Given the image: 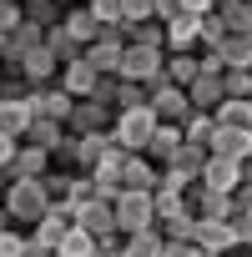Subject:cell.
Masks as SVG:
<instances>
[{
    "label": "cell",
    "instance_id": "cell-1",
    "mask_svg": "<svg viewBox=\"0 0 252 257\" xmlns=\"http://www.w3.org/2000/svg\"><path fill=\"white\" fill-rule=\"evenodd\" d=\"M51 212H56V202H51L46 177H41V182H6V222H16V227H41Z\"/></svg>",
    "mask_w": 252,
    "mask_h": 257
},
{
    "label": "cell",
    "instance_id": "cell-2",
    "mask_svg": "<svg viewBox=\"0 0 252 257\" xmlns=\"http://www.w3.org/2000/svg\"><path fill=\"white\" fill-rule=\"evenodd\" d=\"M157 111L152 106H137V111H121L116 116V126H111V137H116V147L121 152H132V157H147V147H152V137H157Z\"/></svg>",
    "mask_w": 252,
    "mask_h": 257
},
{
    "label": "cell",
    "instance_id": "cell-3",
    "mask_svg": "<svg viewBox=\"0 0 252 257\" xmlns=\"http://www.w3.org/2000/svg\"><path fill=\"white\" fill-rule=\"evenodd\" d=\"M116 227H121L126 237L162 227V217H157V192H121V202H116Z\"/></svg>",
    "mask_w": 252,
    "mask_h": 257
},
{
    "label": "cell",
    "instance_id": "cell-4",
    "mask_svg": "<svg viewBox=\"0 0 252 257\" xmlns=\"http://www.w3.org/2000/svg\"><path fill=\"white\" fill-rule=\"evenodd\" d=\"M207 257H232L237 247H242V222L232 217V222H197V237H192Z\"/></svg>",
    "mask_w": 252,
    "mask_h": 257
},
{
    "label": "cell",
    "instance_id": "cell-5",
    "mask_svg": "<svg viewBox=\"0 0 252 257\" xmlns=\"http://www.w3.org/2000/svg\"><path fill=\"white\" fill-rule=\"evenodd\" d=\"M111 126H116V106H106L101 96L76 101V116H71V132L76 137H96V132H111Z\"/></svg>",
    "mask_w": 252,
    "mask_h": 257
},
{
    "label": "cell",
    "instance_id": "cell-6",
    "mask_svg": "<svg viewBox=\"0 0 252 257\" xmlns=\"http://www.w3.org/2000/svg\"><path fill=\"white\" fill-rule=\"evenodd\" d=\"M51 152H41V147H26L21 142V152L6 162V182H41V177H51Z\"/></svg>",
    "mask_w": 252,
    "mask_h": 257
},
{
    "label": "cell",
    "instance_id": "cell-7",
    "mask_svg": "<svg viewBox=\"0 0 252 257\" xmlns=\"http://www.w3.org/2000/svg\"><path fill=\"white\" fill-rule=\"evenodd\" d=\"M126 46H132V41H126V31H106L91 51H86V61L101 71V76H121V61H126Z\"/></svg>",
    "mask_w": 252,
    "mask_h": 257
},
{
    "label": "cell",
    "instance_id": "cell-8",
    "mask_svg": "<svg viewBox=\"0 0 252 257\" xmlns=\"http://www.w3.org/2000/svg\"><path fill=\"white\" fill-rule=\"evenodd\" d=\"M192 212L202 217V222H232L237 217V197L232 192H212V187H192Z\"/></svg>",
    "mask_w": 252,
    "mask_h": 257
},
{
    "label": "cell",
    "instance_id": "cell-9",
    "mask_svg": "<svg viewBox=\"0 0 252 257\" xmlns=\"http://www.w3.org/2000/svg\"><path fill=\"white\" fill-rule=\"evenodd\" d=\"M61 71H66V66H61V56H56L51 46H36V51L21 61V76H26L31 86H56V81H61Z\"/></svg>",
    "mask_w": 252,
    "mask_h": 257
},
{
    "label": "cell",
    "instance_id": "cell-10",
    "mask_svg": "<svg viewBox=\"0 0 252 257\" xmlns=\"http://www.w3.org/2000/svg\"><path fill=\"white\" fill-rule=\"evenodd\" d=\"M152 111H157V121H167V126H182L187 116H192V96L182 91V86H162V91H152Z\"/></svg>",
    "mask_w": 252,
    "mask_h": 257
},
{
    "label": "cell",
    "instance_id": "cell-11",
    "mask_svg": "<svg viewBox=\"0 0 252 257\" xmlns=\"http://www.w3.org/2000/svg\"><path fill=\"white\" fill-rule=\"evenodd\" d=\"M101 81H106V76H101V71H96V66L86 61V56H81V61H71V66L61 71V86H66V91H71L76 101L96 96V91H101Z\"/></svg>",
    "mask_w": 252,
    "mask_h": 257
},
{
    "label": "cell",
    "instance_id": "cell-12",
    "mask_svg": "<svg viewBox=\"0 0 252 257\" xmlns=\"http://www.w3.org/2000/svg\"><path fill=\"white\" fill-rule=\"evenodd\" d=\"M162 187V172L152 157H126L121 167V192H157Z\"/></svg>",
    "mask_w": 252,
    "mask_h": 257
},
{
    "label": "cell",
    "instance_id": "cell-13",
    "mask_svg": "<svg viewBox=\"0 0 252 257\" xmlns=\"http://www.w3.org/2000/svg\"><path fill=\"white\" fill-rule=\"evenodd\" d=\"M202 187L232 192V197H237V187H242V162H237V157H212L207 172H202Z\"/></svg>",
    "mask_w": 252,
    "mask_h": 257
},
{
    "label": "cell",
    "instance_id": "cell-14",
    "mask_svg": "<svg viewBox=\"0 0 252 257\" xmlns=\"http://www.w3.org/2000/svg\"><path fill=\"white\" fill-rule=\"evenodd\" d=\"M76 227H86L91 237H106V232H121L116 227V202H86V207H76Z\"/></svg>",
    "mask_w": 252,
    "mask_h": 257
},
{
    "label": "cell",
    "instance_id": "cell-15",
    "mask_svg": "<svg viewBox=\"0 0 252 257\" xmlns=\"http://www.w3.org/2000/svg\"><path fill=\"white\" fill-rule=\"evenodd\" d=\"M71 227H76V212H66V207H56L41 227H31V237L41 242V247H51V252H61L66 247V237H71Z\"/></svg>",
    "mask_w": 252,
    "mask_h": 257
},
{
    "label": "cell",
    "instance_id": "cell-16",
    "mask_svg": "<svg viewBox=\"0 0 252 257\" xmlns=\"http://www.w3.org/2000/svg\"><path fill=\"white\" fill-rule=\"evenodd\" d=\"M207 162H212V152H207V147H182V152L172 157V167H167V172H172L177 182L197 187V182H202V172H207Z\"/></svg>",
    "mask_w": 252,
    "mask_h": 257
},
{
    "label": "cell",
    "instance_id": "cell-17",
    "mask_svg": "<svg viewBox=\"0 0 252 257\" xmlns=\"http://www.w3.org/2000/svg\"><path fill=\"white\" fill-rule=\"evenodd\" d=\"M61 26H66V31H71V36H76L86 51H91V46L106 36V31H101V21L91 16V6H66V21H61Z\"/></svg>",
    "mask_w": 252,
    "mask_h": 257
},
{
    "label": "cell",
    "instance_id": "cell-18",
    "mask_svg": "<svg viewBox=\"0 0 252 257\" xmlns=\"http://www.w3.org/2000/svg\"><path fill=\"white\" fill-rule=\"evenodd\" d=\"M202 46V16H177V21H167V51L177 56V51H197Z\"/></svg>",
    "mask_w": 252,
    "mask_h": 257
},
{
    "label": "cell",
    "instance_id": "cell-19",
    "mask_svg": "<svg viewBox=\"0 0 252 257\" xmlns=\"http://www.w3.org/2000/svg\"><path fill=\"white\" fill-rule=\"evenodd\" d=\"M41 91V116H51V121H61V126H71V116H76V96L56 81V86H36Z\"/></svg>",
    "mask_w": 252,
    "mask_h": 257
},
{
    "label": "cell",
    "instance_id": "cell-20",
    "mask_svg": "<svg viewBox=\"0 0 252 257\" xmlns=\"http://www.w3.org/2000/svg\"><path fill=\"white\" fill-rule=\"evenodd\" d=\"M182 147H187L182 126H167V121H162V126H157V137H152V147H147V157H152V162L167 172V167H172V157H177Z\"/></svg>",
    "mask_w": 252,
    "mask_h": 257
},
{
    "label": "cell",
    "instance_id": "cell-21",
    "mask_svg": "<svg viewBox=\"0 0 252 257\" xmlns=\"http://www.w3.org/2000/svg\"><path fill=\"white\" fill-rule=\"evenodd\" d=\"M202 76V51H167V81L172 86H182V91H192V81Z\"/></svg>",
    "mask_w": 252,
    "mask_h": 257
},
{
    "label": "cell",
    "instance_id": "cell-22",
    "mask_svg": "<svg viewBox=\"0 0 252 257\" xmlns=\"http://www.w3.org/2000/svg\"><path fill=\"white\" fill-rule=\"evenodd\" d=\"M66 137H71V126H61V121H51V116H41L31 132H26V147H41V152H61L66 147Z\"/></svg>",
    "mask_w": 252,
    "mask_h": 257
},
{
    "label": "cell",
    "instance_id": "cell-23",
    "mask_svg": "<svg viewBox=\"0 0 252 257\" xmlns=\"http://www.w3.org/2000/svg\"><path fill=\"white\" fill-rule=\"evenodd\" d=\"M212 157H237V162H252V132H232V126H217V137H212Z\"/></svg>",
    "mask_w": 252,
    "mask_h": 257
},
{
    "label": "cell",
    "instance_id": "cell-24",
    "mask_svg": "<svg viewBox=\"0 0 252 257\" xmlns=\"http://www.w3.org/2000/svg\"><path fill=\"white\" fill-rule=\"evenodd\" d=\"M187 96H192V111H217L227 101V86H222V76H197Z\"/></svg>",
    "mask_w": 252,
    "mask_h": 257
},
{
    "label": "cell",
    "instance_id": "cell-25",
    "mask_svg": "<svg viewBox=\"0 0 252 257\" xmlns=\"http://www.w3.org/2000/svg\"><path fill=\"white\" fill-rule=\"evenodd\" d=\"M182 137H187V147H207V152H212V137H217V116H212V111H192V116L182 121Z\"/></svg>",
    "mask_w": 252,
    "mask_h": 257
},
{
    "label": "cell",
    "instance_id": "cell-26",
    "mask_svg": "<svg viewBox=\"0 0 252 257\" xmlns=\"http://www.w3.org/2000/svg\"><path fill=\"white\" fill-rule=\"evenodd\" d=\"M222 56H227L232 71H252V31H232L227 46H222Z\"/></svg>",
    "mask_w": 252,
    "mask_h": 257
},
{
    "label": "cell",
    "instance_id": "cell-27",
    "mask_svg": "<svg viewBox=\"0 0 252 257\" xmlns=\"http://www.w3.org/2000/svg\"><path fill=\"white\" fill-rule=\"evenodd\" d=\"M212 116H217V126H232V132H252V101H222Z\"/></svg>",
    "mask_w": 252,
    "mask_h": 257
},
{
    "label": "cell",
    "instance_id": "cell-28",
    "mask_svg": "<svg viewBox=\"0 0 252 257\" xmlns=\"http://www.w3.org/2000/svg\"><path fill=\"white\" fill-rule=\"evenodd\" d=\"M126 41H132V46H152V51H167V26H162V21L126 26Z\"/></svg>",
    "mask_w": 252,
    "mask_h": 257
},
{
    "label": "cell",
    "instance_id": "cell-29",
    "mask_svg": "<svg viewBox=\"0 0 252 257\" xmlns=\"http://www.w3.org/2000/svg\"><path fill=\"white\" fill-rule=\"evenodd\" d=\"M227 36H232V26H227V16H222V11L202 16V51H222V46H227Z\"/></svg>",
    "mask_w": 252,
    "mask_h": 257
},
{
    "label": "cell",
    "instance_id": "cell-30",
    "mask_svg": "<svg viewBox=\"0 0 252 257\" xmlns=\"http://www.w3.org/2000/svg\"><path fill=\"white\" fill-rule=\"evenodd\" d=\"M197 222H202V217L187 207V212L167 217V222H162V232H167V242H192V237H197Z\"/></svg>",
    "mask_w": 252,
    "mask_h": 257
},
{
    "label": "cell",
    "instance_id": "cell-31",
    "mask_svg": "<svg viewBox=\"0 0 252 257\" xmlns=\"http://www.w3.org/2000/svg\"><path fill=\"white\" fill-rule=\"evenodd\" d=\"M91 6V16L101 21V31H126V21H121V0H86Z\"/></svg>",
    "mask_w": 252,
    "mask_h": 257
},
{
    "label": "cell",
    "instance_id": "cell-32",
    "mask_svg": "<svg viewBox=\"0 0 252 257\" xmlns=\"http://www.w3.org/2000/svg\"><path fill=\"white\" fill-rule=\"evenodd\" d=\"M26 247H31V232L6 222V232H0V257H26Z\"/></svg>",
    "mask_w": 252,
    "mask_h": 257
},
{
    "label": "cell",
    "instance_id": "cell-33",
    "mask_svg": "<svg viewBox=\"0 0 252 257\" xmlns=\"http://www.w3.org/2000/svg\"><path fill=\"white\" fill-rule=\"evenodd\" d=\"M222 86H227V101H252V71H227Z\"/></svg>",
    "mask_w": 252,
    "mask_h": 257
},
{
    "label": "cell",
    "instance_id": "cell-34",
    "mask_svg": "<svg viewBox=\"0 0 252 257\" xmlns=\"http://www.w3.org/2000/svg\"><path fill=\"white\" fill-rule=\"evenodd\" d=\"M121 21H126V26L157 21V6H152V0H121Z\"/></svg>",
    "mask_w": 252,
    "mask_h": 257
},
{
    "label": "cell",
    "instance_id": "cell-35",
    "mask_svg": "<svg viewBox=\"0 0 252 257\" xmlns=\"http://www.w3.org/2000/svg\"><path fill=\"white\" fill-rule=\"evenodd\" d=\"M71 182H76V172H51V177H46V187H51V202H56V207H66V202H71ZM66 212H71V207H66Z\"/></svg>",
    "mask_w": 252,
    "mask_h": 257
},
{
    "label": "cell",
    "instance_id": "cell-36",
    "mask_svg": "<svg viewBox=\"0 0 252 257\" xmlns=\"http://www.w3.org/2000/svg\"><path fill=\"white\" fill-rule=\"evenodd\" d=\"M16 26H26V6L21 0H6V6H0V36L16 31Z\"/></svg>",
    "mask_w": 252,
    "mask_h": 257
},
{
    "label": "cell",
    "instance_id": "cell-37",
    "mask_svg": "<svg viewBox=\"0 0 252 257\" xmlns=\"http://www.w3.org/2000/svg\"><path fill=\"white\" fill-rule=\"evenodd\" d=\"M152 6H157V21H162V26L182 16V0H152Z\"/></svg>",
    "mask_w": 252,
    "mask_h": 257
},
{
    "label": "cell",
    "instance_id": "cell-38",
    "mask_svg": "<svg viewBox=\"0 0 252 257\" xmlns=\"http://www.w3.org/2000/svg\"><path fill=\"white\" fill-rule=\"evenodd\" d=\"M167 257H207L197 242H167Z\"/></svg>",
    "mask_w": 252,
    "mask_h": 257
},
{
    "label": "cell",
    "instance_id": "cell-39",
    "mask_svg": "<svg viewBox=\"0 0 252 257\" xmlns=\"http://www.w3.org/2000/svg\"><path fill=\"white\" fill-rule=\"evenodd\" d=\"M237 222H252V187H237Z\"/></svg>",
    "mask_w": 252,
    "mask_h": 257
},
{
    "label": "cell",
    "instance_id": "cell-40",
    "mask_svg": "<svg viewBox=\"0 0 252 257\" xmlns=\"http://www.w3.org/2000/svg\"><path fill=\"white\" fill-rule=\"evenodd\" d=\"M217 0H182V16H212Z\"/></svg>",
    "mask_w": 252,
    "mask_h": 257
},
{
    "label": "cell",
    "instance_id": "cell-41",
    "mask_svg": "<svg viewBox=\"0 0 252 257\" xmlns=\"http://www.w3.org/2000/svg\"><path fill=\"white\" fill-rule=\"evenodd\" d=\"M237 6H247V0H217V11H237Z\"/></svg>",
    "mask_w": 252,
    "mask_h": 257
},
{
    "label": "cell",
    "instance_id": "cell-42",
    "mask_svg": "<svg viewBox=\"0 0 252 257\" xmlns=\"http://www.w3.org/2000/svg\"><path fill=\"white\" fill-rule=\"evenodd\" d=\"M242 247H252V222H242Z\"/></svg>",
    "mask_w": 252,
    "mask_h": 257
},
{
    "label": "cell",
    "instance_id": "cell-43",
    "mask_svg": "<svg viewBox=\"0 0 252 257\" xmlns=\"http://www.w3.org/2000/svg\"><path fill=\"white\" fill-rule=\"evenodd\" d=\"M21 6H26V0H21Z\"/></svg>",
    "mask_w": 252,
    "mask_h": 257
},
{
    "label": "cell",
    "instance_id": "cell-44",
    "mask_svg": "<svg viewBox=\"0 0 252 257\" xmlns=\"http://www.w3.org/2000/svg\"><path fill=\"white\" fill-rule=\"evenodd\" d=\"M56 257H61V252H56Z\"/></svg>",
    "mask_w": 252,
    "mask_h": 257
}]
</instances>
